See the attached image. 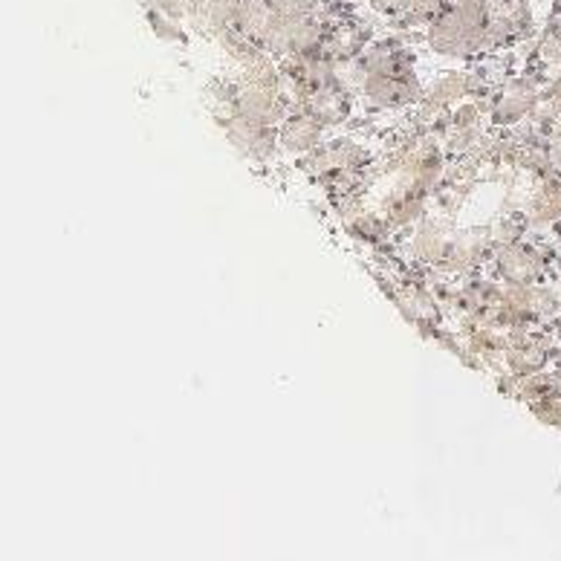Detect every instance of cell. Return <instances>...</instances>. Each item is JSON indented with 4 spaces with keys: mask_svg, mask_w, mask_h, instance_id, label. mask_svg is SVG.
Masks as SVG:
<instances>
[{
    "mask_svg": "<svg viewBox=\"0 0 561 561\" xmlns=\"http://www.w3.org/2000/svg\"><path fill=\"white\" fill-rule=\"evenodd\" d=\"M420 33L434 56L474 61L490 53V0H457Z\"/></svg>",
    "mask_w": 561,
    "mask_h": 561,
    "instance_id": "1",
    "label": "cell"
},
{
    "mask_svg": "<svg viewBox=\"0 0 561 561\" xmlns=\"http://www.w3.org/2000/svg\"><path fill=\"white\" fill-rule=\"evenodd\" d=\"M486 93H490V105L483 111L490 113L492 125L495 128H522L545 99V72H515L510 79L497 81Z\"/></svg>",
    "mask_w": 561,
    "mask_h": 561,
    "instance_id": "2",
    "label": "cell"
},
{
    "mask_svg": "<svg viewBox=\"0 0 561 561\" xmlns=\"http://www.w3.org/2000/svg\"><path fill=\"white\" fill-rule=\"evenodd\" d=\"M492 264H495V278L504 284H541L550 270V261L538 247H529L527 241L501 243L492 249Z\"/></svg>",
    "mask_w": 561,
    "mask_h": 561,
    "instance_id": "3",
    "label": "cell"
},
{
    "mask_svg": "<svg viewBox=\"0 0 561 561\" xmlns=\"http://www.w3.org/2000/svg\"><path fill=\"white\" fill-rule=\"evenodd\" d=\"M533 30L536 15L529 0H490V53L522 44Z\"/></svg>",
    "mask_w": 561,
    "mask_h": 561,
    "instance_id": "4",
    "label": "cell"
},
{
    "mask_svg": "<svg viewBox=\"0 0 561 561\" xmlns=\"http://www.w3.org/2000/svg\"><path fill=\"white\" fill-rule=\"evenodd\" d=\"M324 130L328 128L319 119H313L307 111L289 107L287 116L278 125V151L301 160V157H307V153L316 151L324 142Z\"/></svg>",
    "mask_w": 561,
    "mask_h": 561,
    "instance_id": "5",
    "label": "cell"
},
{
    "mask_svg": "<svg viewBox=\"0 0 561 561\" xmlns=\"http://www.w3.org/2000/svg\"><path fill=\"white\" fill-rule=\"evenodd\" d=\"M524 215L529 220V229H545L561 220V176H541L536 180V188L527 197Z\"/></svg>",
    "mask_w": 561,
    "mask_h": 561,
    "instance_id": "6",
    "label": "cell"
},
{
    "mask_svg": "<svg viewBox=\"0 0 561 561\" xmlns=\"http://www.w3.org/2000/svg\"><path fill=\"white\" fill-rule=\"evenodd\" d=\"M243 0H188L185 3V15L192 18L194 26H201L203 33L220 35L238 24V12H241Z\"/></svg>",
    "mask_w": 561,
    "mask_h": 561,
    "instance_id": "7",
    "label": "cell"
},
{
    "mask_svg": "<svg viewBox=\"0 0 561 561\" xmlns=\"http://www.w3.org/2000/svg\"><path fill=\"white\" fill-rule=\"evenodd\" d=\"M374 15L386 18L397 30H417V15L423 0H368Z\"/></svg>",
    "mask_w": 561,
    "mask_h": 561,
    "instance_id": "8",
    "label": "cell"
},
{
    "mask_svg": "<svg viewBox=\"0 0 561 561\" xmlns=\"http://www.w3.org/2000/svg\"><path fill=\"white\" fill-rule=\"evenodd\" d=\"M336 3H345V7H351V3H362V0H336ZM368 3V0H365Z\"/></svg>",
    "mask_w": 561,
    "mask_h": 561,
    "instance_id": "9",
    "label": "cell"
},
{
    "mask_svg": "<svg viewBox=\"0 0 561 561\" xmlns=\"http://www.w3.org/2000/svg\"><path fill=\"white\" fill-rule=\"evenodd\" d=\"M550 3H553V7H559V9H561V0H550Z\"/></svg>",
    "mask_w": 561,
    "mask_h": 561,
    "instance_id": "10",
    "label": "cell"
}]
</instances>
